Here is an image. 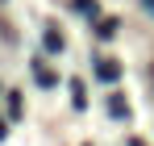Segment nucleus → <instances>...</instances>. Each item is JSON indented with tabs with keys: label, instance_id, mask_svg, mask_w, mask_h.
<instances>
[{
	"label": "nucleus",
	"instance_id": "nucleus-3",
	"mask_svg": "<svg viewBox=\"0 0 154 146\" xmlns=\"http://www.w3.org/2000/svg\"><path fill=\"white\" fill-rule=\"evenodd\" d=\"M33 75H38V84H46V88L54 84V71L46 67V63H33Z\"/></svg>",
	"mask_w": 154,
	"mask_h": 146
},
{
	"label": "nucleus",
	"instance_id": "nucleus-9",
	"mask_svg": "<svg viewBox=\"0 0 154 146\" xmlns=\"http://www.w3.org/2000/svg\"><path fill=\"white\" fill-rule=\"evenodd\" d=\"M4 134H8V129H4V121H0V138H4Z\"/></svg>",
	"mask_w": 154,
	"mask_h": 146
},
{
	"label": "nucleus",
	"instance_id": "nucleus-4",
	"mask_svg": "<svg viewBox=\"0 0 154 146\" xmlns=\"http://www.w3.org/2000/svg\"><path fill=\"white\" fill-rule=\"evenodd\" d=\"M8 96V117H21V92H4Z\"/></svg>",
	"mask_w": 154,
	"mask_h": 146
},
{
	"label": "nucleus",
	"instance_id": "nucleus-1",
	"mask_svg": "<svg viewBox=\"0 0 154 146\" xmlns=\"http://www.w3.org/2000/svg\"><path fill=\"white\" fill-rule=\"evenodd\" d=\"M96 75H100L104 84H112V79L121 75V67H117V59H96Z\"/></svg>",
	"mask_w": 154,
	"mask_h": 146
},
{
	"label": "nucleus",
	"instance_id": "nucleus-7",
	"mask_svg": "<svg viewBox=\"0 0 154 146\" xmlns=\"http://www.w3.org/2000/svg\"><path fill=\"white\" fill-rule=\"evenodd\" d=\"M108 113H112V117H125V100L112 96V100H108Z\"/></svg>",
	"mask_w": 154,
	"mask_h": 146
},
{
	"label": "nucleus",
	"instance_id": "nucleus-2",
	"mask_svg": "<svg viewBox=\"0 0 154 146\" xmlns=\"http://www.w3.org/2000/svg\"><path fill=\"white\" fill-rule=\"evenodd\" d=\"M71 100H75L79 109L88 104V88H83V79H71Z\"/></svg>",
	"mask_w": 154,
	"mask_h": 146
},
{
	"label": "nucleus",
	"instance_id": "nucleus-6",
	"mask_svg": "<svg viewBox=\"0 0 154 146\" xmlns=\"http://www.w3.org/2000/svg\"><path fill=\"white\" fill-rule=\"evenodd\" d=\"M42 42H46V50H63V38H58L54 29H46V38H42Z\"/></svg>",
	"mask_w": 154,
	"mask_h": 146
},
{
	"label": "nucleus",
	"instance_id": "nucleus-8",
	"mask_svg": "<svg viewBox=\"0 0 154 146\" xmlns=\"http://www.w3.org/2000/svg\"><path fill=\"white\" fill-rule=\"evenodd\" d=\"M75 8H79V13H92V17H96V0H75Z\"/></svg>",
	"mask_w": 154,
	"mask_h": 146
},
{
	"label": "nucleus",
	"instance_id": "nucleus-5",
	"mask_svg": "<svg viewBox=\"0 0 154 146\" xmlns=\"http://www.w3.org/2000/svg\"><path fill=\"white\" fill-rule=\"evenodd\" d=\"M96 33H100V38H112V33H117V21H112V17H104V21L96 25Z\"/></svg>",
	"mask_w": 154,
	"mask_h": 146
}]
</instances>
